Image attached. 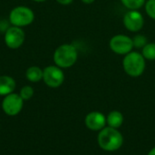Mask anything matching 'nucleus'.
I'll use <instances>...</instances> for the list:
<instances>
[{"mask_svg": "<svg viewBox=\"0 0 155 155\" xmlns=\"http://www.w3.org/2000/svg\"><path fill=\"white\" fill-rule=\"evenodd\" d=\"M24 100L21 98L19 94L12 93L4 96L2 101V109L4 113L8 116L17 115L23 109Z\"/></svg>", "mask_w": 155, "mask_h": 155, "instance_id": "obj_7", "label": "nucleus"}, {"mask_svg": "<svg viewBox=\"0 0 155 155\" xmlns=\"http://www.w3.org/2000/svg\"><path fill=\"white\" fill-rule=\"evenodd\" d=\"M99 147L104 152H116L124 144V136L119 129L105 126L97 135Z\"/></svg>", "mask_w": 155, "mask_h": 155, "instance_id": "obj_1", "label": "nucleus"}, {"mask_svg": "<svg viewBox=\"0 0 155 155\" xmlns=\"http://www.w3.org/2000/svg\"><path fill=\"white\" fill-rule=\"evenodd\" d=\"M123 68L125 74L131 77L136 78L141 76L146 68V60L142 53L132 51L124 55L123 59Z\"/></svg>", "mask_w": 155, "mask_h": 155, "instance_id": "obj_3", "label": "nucleus"}, {"mask_svg": "<svg viewBox=\"0 0 155 155\" xmlns=\"http://www.w3.org/2000/svg\"><path fill=\"white\" fill-rule=\"evenodd\" d=\"M109 47L114 54L124 56L131 53L134 48L133 38L124 34L114 35L109 41Z\"/></svg>", "mask_w": 155, "mask_h": 155, "instance_id": "obj_5", "label": "nucleus"}, {"mask_svg": "<svg viewBox=\"0 0 155 155\" xmlns=\"http://www.w3.org/2000/svg\"><path fill=\"white\" fill-rule=\"evenodd\" d=\"M34 19L35 14L33 10L25 5L15 6L9 14V21L14 26H27L33 23Z\"/></svg>", "mask_w": 155, "mask_h": 155, "instance_id": "obj_4", "label": "nucleus"}, {"mask_svg": "<svg viewBox=\"0 0 155 155\" xmlns=\"http://www.w3.org/2000/svg\"><path fill=\"white\" fill-rule=\"evenodd\" d=\"M133 42H134V48L143 49L148 44V39L144 35L138 34L133 37Z\"/></svg>", "mask_w": 155, "mask_h": 155, "instance_id": "obj_16", "label": "nucleus"}, {"mask_svg": "<svg viewBox=\"0 0 155 155\" xmlns=\"http://www.w3.org/2000/svg\"><path fill=\"white\" fill-rule=\"evenodd\" d=\"M15 81L13 77L8 75L0 76V96H5L14 93L15 89Z\"/></svg>", "mask_w": 155, "mask_h": 155, "instance_id": "obj_11", "label": "nucleus"}, {"mask_svg": "<svg viewBox=\"0 0 155 155\" xmlns=\"http://www.w3.org/2000/svg\"><path fill=\"white\" fill-rule=\"evenodd\" d=\"M54 63L62 69L72 67L78 59V51L72 44L59 45L54 53Z\"/></svg>", "mask_w": 155, "mask_h": 155, "instance_id": "obj_2", "label": "nucleus"}, {"mask_svg": "<svg viewBox=\"0 0 155 155\" xmlns=\"http://www.w3.org/2000/svg\"><path fill=\"white\" fill-rule=\"evenodd\" d=\"M147 155H155V146L149 151V153H148Z\"/></svg>", "mask_w": 155, "mask_h": 155, "instance_id": "obj_21", "label": "nucleus"}, {"mask_svg": "<svg viewBox=\"0 0 155 155\" xmlns=\"http://www.w3.org/2000/svg\"><path fill=\"white\" fill-rule=\"evenodd\" d=\"M34 94H35V90H34V88L32 86L25 85V86H23L21 88L19 95L21 96V98L24 101H27V100H30L33 97Z\"/></svg>", "mask_w": 155, "mask_h": 155, "instance_id": "obj_17", "label": "nucleus"}, {"mask_svg": "<svg viewBox=\"0 0 155 155\" xmlns=\"http://www.w3.org/2000/svg\"><path fill=\"white\" fill-rule=\"evenodd\" d=\"M84 124L89 130L100 132L106 126V116L101 112L93 111L86 114Z\"/></svg>", "mask_w": 155, "mask_h": 155, "instance_id": "obj_10", "label": "nucleus"}, {"mask_svg": "<svg viewBox=\"0 0 155 155\" xmlns=\"http://www.w3.org/2000/svg\"><path fill=\"white\" fill-rule=\"evenodd\" d=\"M74 0H56V2H58L60 5H70L71 3H73Z\"/></svg>", "mask_w": 155, "mask_h": 155, "instance_id": "obj_19", "label": "nucleus"}, {"mask_svg": "<svg viewBox=\"0 0 155 155\" xmlns=\"http://www.w3.org/2000/svg\"><path fill=\"white\" fill-rule=\"evenodd\" d=\"M142 54L146 61H155V43L151 42L142 49Z\"/></svg>", "mask_w": 155, "mask_h": 155, "instance_id": "obj_14", "label": "nucleus"}, {"mask_svg": "<svg viewBox=\"0 0 155 155\" xmlns=\"http://www.w3.org/2000/svg\"><path fill=\"white\" fill-rule=\"evenodd\" d=\"M144 9L148 16L155 20V0H146Z\"/></svg>", "mask_w": 155, "mask_h": 155, "instance_id": "obj_18", "label": "nucleus"}, {"mask_svg": "<svg viewBox=\"0 0 155 155\" xmlns=\"http://www.w3.org/2000/svg\"><path fill=\"white\" fill-rule=\"evenodd\" d=\"M124 115L120 111H111L106 116V125L112 128L119 129L124 124Z\"/></svg>", "mask_w": 155, "mask_h": 155, "instance_id": "obj_12", "label": "nucleus"}, {"mask_svg": "<svg viewBox=\"0 0 155 155\" xmlns=\"http://www.w3.org/2000/svg\"><path fill=\"white\" fill-rule=\"evenodd\" d=\"M25 34L22 27L18 26H10L5 33V43L6 46L10 49H17L25 42Z\"/></svg>", "mask_w": 155, "mask_h": 155, "instance_id": "obj_9", "label": "nucleus"}, {"mask_svg": "<svg viewBox=\"0 0 155 155\" xmlns=\"http://www.w3.org/2000/svg\"><path fill=\"white\" fill-rule=\"evenodd\" d=\"M154 85H155V84H154Z\"/></svg>", "mask_w": 155, "mask_h": 155, "instance_id": "obj_23", "label": "nucleus"}, {"mask_svg": "<svg viewBox=\"0 0 155 155\" xmlns=\"http://www.w3.org/2000/svg\"><path fill=\"white\" fill-rule=\"evenodd\" d=\"M43 81L48 87H60L64 81V74L63 69L55 64L46 66L43 70Z\"/></svg>", "mask_w": 155, "mask_h": 155, "instance_id": "obj_6", "label": "nucleus"}, {"mask_svg": "<svg viewBox=\"0 0 155 155\" xmlns=\"http://www.w3.org/2000/svg\"><path fill=\"white\" fill-rule=\"evenodd\" d=\"M83 3L86 4V5H90V4H93L95 0H81Z\"/></svg>", "mask_w": 155, "mask_h": 155, "instance_id": "obj_20", "label": "nucleus"}, {"mask_svg": "<svg viewBox=\"0 0 155 155\" xmlns=\"http://www.w3.org/2000/svg\"><path fill=\"white\" fill-rule=\"evenodd\" d=\"M25 77L31 83H38L43 80V70L36 65L30 66L25 72Z\"/></svg>", "mask_w": 155, "mask_h": 155, "instance_id": "obj_13", "label": "nucleus"}, {"mask_svg": "<svg viewBox=\"0 0 155 155\" xmlns=\"http://www.w3.org/2000/svg\"><path fill=\"white\" fill-rule=\"evenodd\" d=\"M123 23L128 31L138 33L144 25V17L139 10H128L123 17Z\"/></svg>", "mask_w": 155, "mask_h": 155, "instance_id": "obj_8", "label": "nucleus"}, {"mask_svg": "<svg viewBox=\"0 0 155 155\" xmlns=\"http://www.w3.org/2000/svg\"><path fill=\"white\" fill-rule=\"evenodd\" d=\"M33 1H35V2H45V1H46V0H33Z\"/></svg>", "mask_w": 155, "mask_h": 155, "instance_id": "obj_22", "label": "nucleus"}, {"mask_svg": "<svg viewBox=\"0 0 155 155\" xmlns=\"http://www.w3.org/2000/svg\"><path fill=\"white\" fill-rule=\"evenodd\" d=\"M122 5L128 10H139L144 6L146 0H120Z\"/></svg>", "mask_w": 155, "mask_h": 155, "instance_id": "obj_15", "label": "nucleus"}]
</instances>
